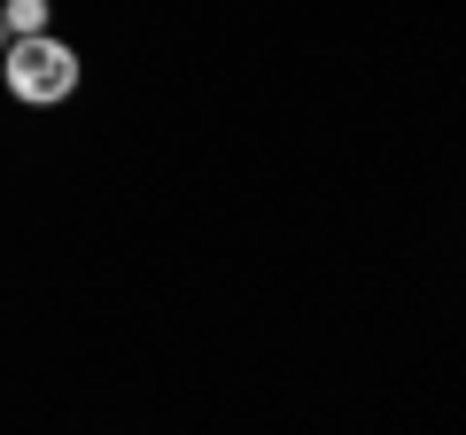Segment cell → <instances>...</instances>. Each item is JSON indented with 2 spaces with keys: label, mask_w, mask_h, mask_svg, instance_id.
Listing matches in <instances>:
<instances>
[{
  "label": "cell",
  "mask_w": 466,
  "mask_h": 435,
  "mask_svg": "<svg viewBox=\"0 0 466 435\" xmlns=\"http://www.w3.org/2000/svg\"><path fill=\"white\" fill-rule=\"evenodd\" d=\"M0 16H8V32H16V39H39V24H47V0H8Z\"/></svg>",
  "instance_id": "2"
},
{
  "label": "cell",
  "mask_w": 466,
  "mask_h": 435,
  "mask_svg": "<svg viewBox=\"0 0 466 435\" xmlns=\"http://www.w3.org/2000/svg\"><path fill=\"white\" fill-rule=\"evenodd\" d=\"M0 70H8V94H16V101H63V94H78V55L55 47L47 32H39V39H16Z\"/></svg>",
  "instance_id": "1"
}]
</instances>
